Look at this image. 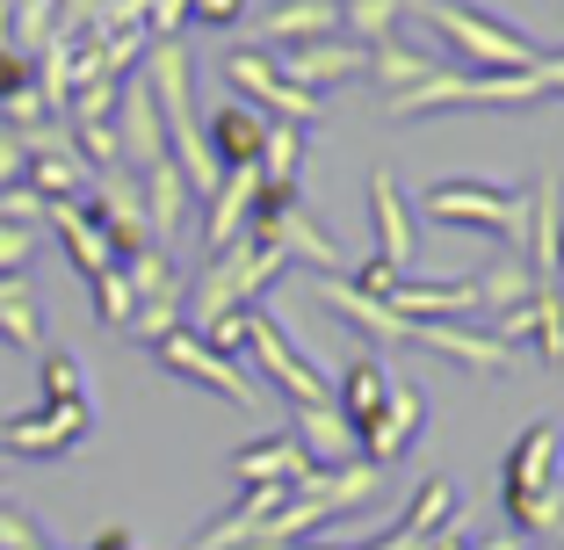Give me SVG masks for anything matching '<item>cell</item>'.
<instances>
[{"mask_svg": "<svg viewBox=\"0 0 564 550\" xmlns=\"http://www.w3.org/2000/svg\"><path fill=\"white\" fill-rule=\"evenodd\" d=\"M420 211L434 225H470V233H499L507 247L521 254V188H499V182H478V174H456V182H434L420 196Z\"/></svg>", "mask_w": 564, "mask_h": 550, "instance_id": "obj_4", "label": "cell"}, {"mask_svg": "<svg viewBox=\"0 0 564 550\" xmlns=\"http://www.w3.org/2000/svg\"><path fill=\"white\" fill-rule=\"evenodd\" d=\"M355 550H434V543H427V536H405V529H391L383 543H355Z\"/></svg>", "mask_w": 564, "mask_h": 550, "instance_id": "obj_36", "label": "cell"}, {"mask_svg": "<svg viewBox=\"0 0 564 550\" xmlns=\"http://www.w3.org/2000/svg\"><path fill=\"white\" fill-rule=\"evenodd\" d=\"M87 290H95V319L117 334V326H131V312H138V298H131V283H123V268H101V276H87Z\"/></svg>", "mask_w": 564, "mask_h": 550, "instance_id": "obj_33", "label": "cell"}, {"mask_svg": "<svg viewBox=\"0 0 564 550\" xmlns=\"http://www.w3.org/2000/svg\"><path fill=\"white\" fill-rule=\"evenodd\" d=\"M117 152L131 160L138 174L152 168V160H166V131H160V101H152L145 80H131L117 95Z\"/></svg>", "mask_w": 564, "mask_h": 550, "instance_id": "obj_14", "label": "cell"}, {"mask_svg": "<svg viewBox=\"0 0 564 550\" xmlns=\"http://www.w3.org/2000/svg\"><path fill=\"white\" fill-rule=\"evenodd\" d=\"M369 73H377L383 95H405V87L434 80V58H427V51H413L399 30H391V36H377V44H369Z\"/></svg>", "mask_w": 564, "mask_h": 550, "instance_id": "obj_27", "label": "cell"}, {"mask_svg": "<svg viewBox=\"0 0 564 550\" xmlns=\"http://www.w3.org/2000/svg\"><path fill=\"white\" fill-rule=\"evenodd\" d=\"M456 515H464V500H456V478H420L413 485V500H405V515H399V529L405 536H442V529H456Z\"/></svg>", "mask_w": 564, "mask_h": 550, "instance_id": "obj_26", "label": "cell"}, {"mask_svg": "<svg viewBox=\"0 0 564 550\" xmlns=\"http://www.w3.org/2000/svg\"><path fill=\"white\" fill-rule=\"evenodd\" d=\"M247 348H253V363H261V377L275 384L290 406H318V399H326V377H318V363H304L297 341L282 334V319L268 312V304H247Z\"/></svg>", "mask_w": 564, "mask_h": 550, "instance_id": "obj_6", "label": "cell"}, {"mask_svg": "<svg viewBox=\"0 0 564 550\" xmlns=\"http://www.w3.org/2000/svg\"><path fill=\"white\" fill-rule=\"evenodd\" d=\"M87 399V369L73 348H44V406H73Z\"/></svg>", "mask_w": 564, "mask_h": 550, "instance_id": "obj_32", "label": "cell"}, {"mask_svg": "<svg viewBox=\"0 0 564 550\" xmlns=\"http://www.w3.org/2000/svg\"><path fill=\"white\" fill-rule=\"evenodd\" d=\"M464 550H529V536H514V529H499V536H485V543H464Z\"/></svg>", "mask_w": 564, "mask_h": 550, "instance_id": "obj_38", "label": "cell"}, {"mask_svg": "<svg viewBox=\"0 0 564 550\" xmlns=\"http://www.w3.org/2000/svg\"><path fill=\"white\" fill-rule=\"evenodd\" d=\"M282 73L297 87H340V80H362L369 73V44L355 36H304V44H282Z\"/></svg>", "mask_w": 564, "mask_h": 550, "instance_id": "obj_12", "label": "cell"}, {"mask_svg": "<svg viewBox=\"0 0 564 550\" xmlns=\"http://www.w3.org/2000/svg\"><path fill=\"white\" fill-rule=\"evenodd\" d=\"M44 225L66 239V254H73V268H80V276L117 268V247H109V233L95 225V211H87L80 196H73V203H44Z\"/></svg>", "mask_w": 564, "mask_h": 550, "instance_id": "obj_19", "label": "cell"}, {"mask_svg": "<svg viewBox=\"0 0 564 550\" xmlns=\"http://www.w3.org/2000/svg\"><path fill=\"white\" fill-rule=\"evenodd\" d=\"M557 471H564V428L557 420H529L521 442L507 450V464H499V507H507L514 536H564Z\"/></svg>", "mask_w": 564, "mask_h": 550, "instance_id": "obj_1", "label": "cell"}, {"mask_svg": "<svg viewBox=\"0 0 564 550\" xmlns=\"http://www.w3.org/2000/svg\"><path fill=\"white\" fill-rule=\"evenodd\" d=\"M138 188H145V225H152V239H174V233H182V217H188V182H182V168H174V160H152Z\"/></svg>", "mask_w": 564, "mask_h": 550, "instance_id": "obj_24", "label": "cell"}, {"mask_svg": "<svg viewBox=\"0 0 564 550\" xmlns=\"http://www.w3.org/2000/svg\"><path fill=\"white\" fill-rule=\"evenodd\" d=\"M30 58H22V51H0V109H8V101H22L30 95Z\"/></svg>", "mask_w": 564, "mask_h": 550, "instance_id": "obj_35", "label": "cell"}, {"mask_svg": "<svg viewBox=\"0 0 564 550\" xmlns=\"http://www.w3.org/2000/svg\"><path fill=\"white\" fill-rule=\"evenodd\" d=\"M297 450L312 456V471H340V464H355V428H348V413H340V406L333 399H318V406H297Z\"/></svg>", "mask_w": 564, "mask_h": 550, "instance_id": "obj_16", "label": "cell"}, {"mask_svg": "<svg viewBox=\"0 0 564 550\" xmlns=\"http://www.w3.org/2000/svg\"><path fill=\"white\" fill-rule=\"evenodd\" d=\"M297 168H304V131H297V123H268V138H261V182H297Z\"/></svg>", "mask_w": 564, "mask_h": 550, "instance_id": "obj_31", "label": "cell"}, {"mask_svg": "<svg viewBox=\"0 0 564 550\" xmlns=\"http://www.w3.org/2000/svg\"><path fill=\"white\" fill-rule=\"evenodd\" d=\"M225 80H232L239 95H247V109H261L268 123H297V131L318 123V95L297 87L275 58H261V51H225Z\"/></svg>", "mask_w": 564, "mask_h": 550, "instance_id": "obj_5", "label": "cell"}, {"mask_svg": "<svg viewBox=\"0 0 564 550\" xmlns=\"http://www.w3.org/2000/svg\"><path fill=\"white\" fill-rule=\"evenodd\" d=\"M253 196H261V168H232L225 182L210 188V211H203V254H217V247H232L239 233H247V211H253Z\"/></svg>", "mask_w": 564, "mask_h": 550, "instance_id": "obj_17", "label": "cell"}, {"mask_svg": "<svg viewBox=\"0 0 564 550\" xmlns=\"http://www.w3.org/2000/svg\"><path fill=\"white\" fill-rule=\"evenodd\" d=\"M87 550H138V536H131V529H101Z\"/></svg>", "mask_w": 564, "mask_h": 550, "instance_id": "obj_39", "label": "cell"}, {"mask_svg": "<svg viewBox=\"0 0 564 550\" xmlns=\"http://www.w3.org/2000/svg\"><path fill=\"white\" fill-rule=\"evenodd\" d=\"M470 283H478V326H485V319L514 312V304H521V298H529V290H535V276H529V268H521V254L507 247V254H499L492 268H478Z\"/></svg>", "mask_w": 564, "mask_h": 550, "instance_id": "obj_28", "label": "cell"}, {"mask_svg": "<svg viewBox=\"0 0 564 550\" xmlns=\"http://www.w3.org/2000/svg\"><path fill=\"white\" fill-rule=\"evenodd\" d=\"M22 174H30V188H36L44 203H73V196H87V182H95L80 152H73L66 138H44V131L30 138V160H22Z\"/></svg>", "mask_w": 564, "mask_h": 550, "instance_id": "obj_15", "label": "cell"}, {"mask_svg": "<svg viewBox=\"0 0 564 550\" xmlns=\"http://www.w3.org/2000/svg\"><path fill=\"white\" fill-rule=\"evenodd\" d=\"M333 30H340V0H290L261 22V36H275V44H304V36H333Z\"/></svg>", "mask_w": 564, "mask_h": 550, "instance_id": "obj_29", "label": "cell"}, {"mask_svg": "<svg viewBox=\"0 0 564 550\" xmlns=\"http://www.w3.org/2000/svg\"><path fill=\"white\" fill-rule=\"evenodd\" d=\"M405 15V0H340V30L355 36V44H377V36H391Z\"/></svg>", "mask_w": 564, "mask_h": 550, "instance_id": "obj_30", "label": "cell"}, {"mask_svg": "<svg viewBox=\"0 0 564 550\" xmlns=\"http://www.w3.org/2000/svg\"><path fill=\"white\" fill-rule=\"evenodd\" d=\"M413 341L434 355H448V363L464 369V377H514V348L492 334V326H478V319H413Z\"/></svg>", "mask_w": 564, "mask_h": 550, "instance_id": "obj_9", "label": "cell"}, {"mask_svg": "<svg viewBox=\"0 0 564 550\" xmlns=\"http://www.w3.org/2000/svg\"><path fill=\"white\" fill-rule=\"evenodd\" d=\"M0 341H8V348L44 355V312H36L30 276H0Z\"/></svg>", "mask_w": 564, "mask_h": 550, "instance_id": "obj_25", "label": "cell"}, {"mask_svg": "<svg viewBox=\"0 0 564 550\" xmlns=\"http://www.w3.org/2000/svg\"><path fill=\"white\" fill-rule=\"evenodd\" d=\"M557 290H564V239H557Z\"/></svg>", "mask_w": 564, "mask_h": 550, "instance_id": "obj_41", "label": "cell"}, {"mask_svg": "<svg viewBox=\"0 0 564 550\" xmlns=\"http://www.w3.org/2000/svg\"><path fill=\"white\" fill-rule=\"evenodd\" d=\"M282 247H261V239H247L239 233L232 247H217V254H203V283H196V298H188V326H210V319H225V312H247V304H261V290L282 276Z\"/></svg>", "mask_w": 564, "mask_h": 550, "instance_id": "obj_2", "label": "cell"}, {"mask_svg": "<svg viewBox=\"0 0 564 550\" xmlns=\"http://www.w3.org/2000/svg\"><path fill=\"white\" fill-rule=\"evenodd\" d=\"M297 550H355V543H297Z\"/></svg>", "mask_w": 564, "mask_h": 550, "instance_id": "obj_40", "label": "cell"}, {"mask_svg": "<svg viewBox=\"0 0 564 550\" xmlns=\"http://www.w3.org/2000/svg\"><path fill=\"white\" fill-rule=\"evenodd\" d=\"M420 428H427V391L391 377V399H383V413L369 420V428H355V450H362L369 464H399L420 442Z\"/></svg>", "mask_w": 564, "mask_h": 550, "instance_id": "obj_11", "label": "cell"}, {"mask_svg": "<svg viewBox=\"0 0 564 550\" xmlns=\"http://www.w3.org/2000/svg\"><path fill=\"white\" fill-rule=\"evenodd\" d=\"M413 8H420V15H427L456 51H464L478 73H521V66H535V58H543V51H535L529 36L514 30V22L478 15V8H464V0H413Z\"/></svg>", "mask_w": 564, "mask_h": 550, "instance_id": "obj_3", "label": "cell"}, {"mask_svg": "<svg viewBox=\"0 0 564 550\" xmlns=\"http://www.w3.org/2000/svg\"><path fill=\"white\" fill-rule=\"evenodd\" d=\"M268 247H282V261H312L318 276H340V268H348V254H340V247H333L326 233H318V225H312V211H304V203H297V211H290V217H282L275 233H268Z\"/></svg>", "mask_w": 564, "mask_h": 550, "instance_id": "obj_23", "label": "cell"}, {"mask_svg": "<svg viewBox=\"0 0 564 550\" xmlns=\"http://www.w3.org/2000/svg\"><path fill=\"white\" fill-rule=\"evenodd\" d=\"M203 138H210V152H217V168H225V174H232V168H261L268 117H261V109H247V101H225Z\"/></svg>", "mask_w": 564, "mask_h": 550, "instance_id": "obj_20", "label": "cell"}, {"mask_svg": "<svg viewBox=\"0 0 564 550\" xmlns=\"http://www.w3.org/2000/svg\"><path fill=\"white\" fill-rule=\"evenodd\" d=\"M312 456L297 450V434H268V442H247L232 456V478L239 485H304Z\"/></svg>", "mask_w": 564, "mask_h": 550, "instance_id": "obj_21", "label": "cell"}, {"mask_svg": "<svg viewBox=\"0 0 564 550\" xmlns=\"http://www.w3.org/2000/svg\"><path fill=\"white\" fill-rule=\"evenodd\" d=\"M203 22H239V0H196Z\"/></svg>", "mask_w": 564, "mask_h": 550, "instance_id": "obj_37", "label": "cell"}, {"mask_svg": "<svg viewBox=\"0 0 564 550\" xmlns=\"http://www.w3.org/2000/svg\"><path fill=\"white\" fill-rule=\"evenodd\" d=\"M318 298L348 319V326H362V334H377V341H413V319H399L383 298H369L355 276H318Z\"/></svg>", "mask_w": 564, "mask_h": 550, "instance_id": "obj_18", "label": "cell"}, {"mask_svg": "<svg viewBox=\"0 0 564 550\" xmlns=\"http://www.w3.org/2000/svg\"><path fill=\"white\" fill-rule=\"evenodd\" d=\"M30 261H36V225L0 217V276H30Z\"/></svg>", "mask_w": 564, "mask_h": 550, "instance_id": "obj_34", "label": "cell"}, {"mask_svg": "<svg viewBox=\"0 0 564 550\" xmlns=\"http://www.w3.org/2000/svg\"><path fill=\"white\" fill-rule=\"evenodd\" d=\"M383 399H391V369H383V355H355L348 369H340V413H348V428H369V420L383 413Z\"/></svg>", "mask_w": 564, "mask_h": 550, "instance_id": "obj_22", "label": "cell"}, {"mask_svg": "<svg viewBox=\"0 0 564 550\" xmlns=\"http://www.w3.org/2000/svg\"><path fill=\"white\" fill-rule=\"evenodd\" d=\"M369 225H377V254H369V261H383L391 276H405L413 254H420V239H413V211H405L399 174H391V168L369 174Z\"/></svg>", "mask_w": 564, "mask_h": 550, "instance_id": "obj_13", "label": "cell"}, {"mask_svg": "<svg viewBox=\"0 0 564 550\" xmlns=\"http://www.w3.org/2000/svg\"><path fill=\"white\" fill-rule=\"evenodd\" d=\"M152 355H160L174 377H188V384H203V391H217V399H232V406H261V384L247 377V369L232 363V355H217L210 341L196 334V326H174V334H160L152 341Z\"/></svg>", "mask_w": 564, "mask_h": 550, "instance_id": "obj_7", "label": "cell"}, {"mask_svg": "<svg viewBox=\"0 0 564 550\" xmlns=\"http://www.w3.org/2000/svg\"><path fill=\"white\" fill-rule=\"evenodd\" d=\"M485 326H492V334L507 341V348H514V341H529V348H535V363H543L550 377L564 369V290H557V283H535L529 298L514 304V312L485 319Z\"/></svg>", "mask_w": 564, "mask_h": 550, "instance_id": "obj_10", "label": "cell"}, {"mask_svg": "<svg viewBox=\"0 0 564 550\" xmlns=\"http://www.w3.org/2000/svg\"><path fill=\"white\" fill-rule=\"evenodd\" d=\"M0 471H8V456H0Z\"/></svg>", "mask_w": 564, "mask_h": 550, "instance_id": "obj_42", "label": "cell"}, {"mask_svg": "<svg viewBox=\"0 0 564 550\" xmlns=\"http://www.w3.org/2000/svg\"><path fill=\"white\" fill-rule=\"evenodd\" d=\"M95 428V399H73V406H36V413L0 420V456H66L87 442Z\"/></svg>", "mask_w": 564, "mask_h": 550, "instance_id": "obj_8", "label": "cell"}]
</instances>
